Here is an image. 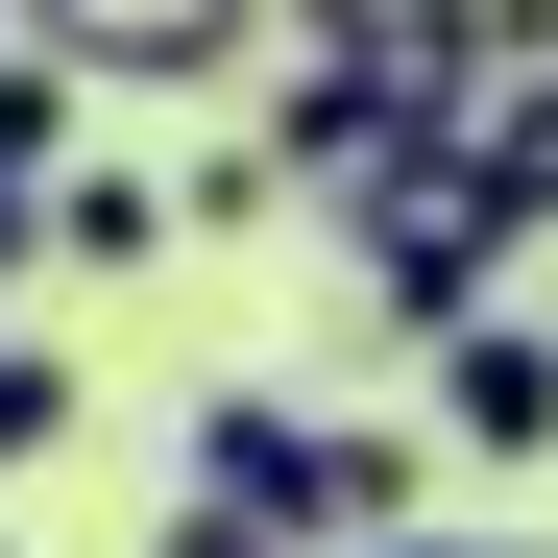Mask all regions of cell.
<instances>
[{
    "mask_svg": "<svg viewBox=\"0 0 558 558\" xmlns=\"http://www.w3.org/2000/svg\"><path fill=\"white\" fill-rule=\"evenodd\" d=\"M292 49H316V73H437V98H486V73H510L486 0H292Z\"/></svg>",
    "mask_w": 558,
    "mask_h": 558,
    "instance_id": "5b68a950",
    "label": "cell"
},
{
    "mask_svg": "<svg viewBox=\"0 0 558 558\" xmlns=\"http://www.w3.org/2000/svg\"><path fill=\"white\" fill-rule=\"evenodd\" d=\"M170 243V170H73V195H49V267H146Z\"/></svg>",
    "mask_w": 558,
    "mask_h": 558,
    "instance_id": "ba28073f",
    "label": "cell"
},
{
    "mask_svg": "<svg viewBox=\"0 0 558 558\" xmlns=\"http://www.w3.org/2000/svg\"><path fill=\"white\" fill-rule=\"evenodd\" d=\"M49 437H73V364H49V340H0V486H25Z\"/></svg>",
    "mask_w": 558,
    "mask_h": 558,
    "instance_id": "9c48e42d",
    "label": "cell"
},
{
    "mask_svg": "<svg viewBox=\"0 0 558 558\" xmlns=\"http://www.w3.org/2000/svg\"><path fill=\"white\" fill-rule=\"evenodd\" d=\"M267 25H292V0H25V49L98 73V98H219Z\"/></svg>",
    "mask_w": 558,
    "mask_h": 558,
    "instance_id": "3957f363",
    "label": "cell"
},
{
    "mask_svg": "<svg viewBox=\"0 0 558 558\" xmlns=\"http://www.w3.org/2000/svg\"><path fill=\"white\" fill-rule=\"evenodd\" d=\"M486 195L558 243V49H534V73H486Z\"/></svg>",
    "mask_w": 558,
    "mask_h": 558,
    "instance_id": "52a82bcc",
    "label": "cell"
},
{
    "mask_svg": "<svg viewBox=\"0 0 558 558\" xmlns=\"http://www.w3.org/2000/svg\"><path fill=\"white\" fill-rule=\"evenodd\" d=\"M461 146H486V98H437V73H292V98H267V170H292V219H340V243H389Z\"/></svg>",
    "mask_w": 558,
    "mask_h": 558,
    "instance_id": "6da1fadb",
    "label": "cell"
},
{
    "mask_svg": "<svg viewBox=\"0 0 558 558\" xmlns=\"http://www.w3.org/2000/svg\"><path fill=\"white\" fill-rule=\"evenodd\" d=\"M146 558H292V534H267V510H219V486H170V534Z\"/></svg>",
    "mask_w": 558,
    "mask_h": 558,
    "instance_id": "30bf717a",
    "label": "cell"
},
{
    "mask_svg": "<svg viewBox=\"0 0 558 558\" xmlns=\"http://www.w3.org/2000/svg\"><path fill=\"white\" fill-rule=\"evenodd\" d=\"M73 98H98V73H49V49H0V292L49 267V195H73Z\"/></svg>",
    "mask_w": 558,
    "mask_h": 558,
    "instance_id": "8992f818",
    "label": "cell"
},
{
    "mask_svg": "<svg viewBox=\"0 0 558 558\" xmlns=\"http://www.w3.org/2000/svg\"><path fill=\"white\" fill-rule=\"evenodd\" d=\"M364 558H534V534H364Z\"/></svg>",
    "mask_w": 558,
    "mask_h": 558,
    "instance_id": "8fae6325",
    "label": "cell"
},
{
    "mask_svg": "<svg viewBox=\"0 0 558 558\" xmlns=\"http://www.w3.org/2000/svg\"><path fill=\"white\" fill-rule=\"evenodd\" d=\"M437 437L461 461H558V316H461L437 340Z\"/></svg>",
    "mask_w": 558,
    "mask_h": 558,
    "instance_id": "277c9868",
    "label": "cell"
},
{
    "mask_svg": "<svg viewBox=\"0 0 558 558\" xmlns=\"http://www.w3.org/2000/svg\"><path fill=\"white\" fill-rule=\"evenodd\" d=\"M0 49H25V0H0Z\"/></svg>",
    "mask_w": 558,
    "mask_h": 558,
    "instance_id": "7c38bea8",
    "label": "cell"
},
{
    "mask_svg": "<svg viewBox=\"0 0 558 558\" xmlns=\"http://www.w3.org/2000/svg\"><path fill=\"white\" fill-rule=\"evenodd\" d=\"M195 486L267 510L292 558H364V534H413V437H316L292 389H195Z\"/></svg>",
    "mask_w": 558,
    "mask_h": 558,
    "instance_id": "7a4b0ae2",
    "label": "cell"
},
{
    "mask_svg": "<svg viewBox=\"0 0 558 558\" xmlns=\"http://www.w3.org/2000/svg\"><path fill=\"white\" fill-rule=\"evenodd\" d=\"M0 558H25V534H0Z\"/></svg>",
    "mask_w": 558,
    "mask_h": 558,
    "instance_id": "4fadbf2b",
    "label": "cell"
}]
</instances>
